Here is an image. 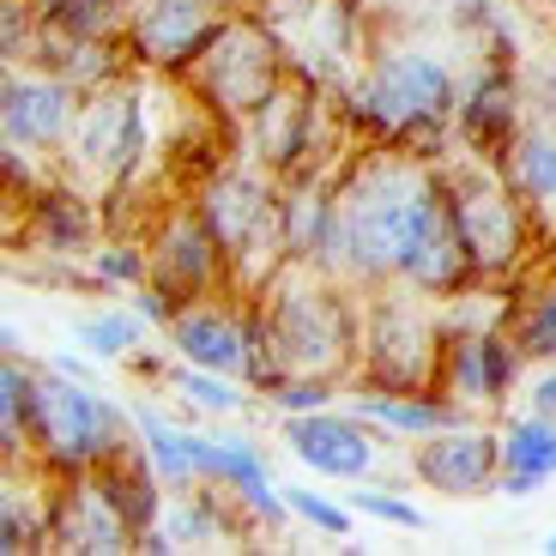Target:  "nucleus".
<instances>
[{"label": "nucleus", "instance_id": "28", "mask_svg": "<svg viewBox=\"0 0 556 556\" xmlns=\"http://www.w3.org/2000/svg\"><path fill=\"white\" fill-rule=\"evenodd\" d=\"M134 424H139V454L152 459V472L164 478L169 496L194 490L200 484V430L194 424H176L157 405H134Z\"/></svg>", "mask_w": 556, "mask_h": 556}, {"label": "nucleus", "instance_id": "8", "mask_svg": "<svg viewBox=\"0 0 556 556\" xmlns=\"http://www.w3.org/2000/svg\"><path fill=\"white\" fill-rule=\"evenodd\" d=\"M442 303L400 278L369 285L363 291V345H357V376L351 381H376V388H435L442 381Z\"/></svg>", "mask_w": 556, "mask_h": 556}, {"label": "nucleus", "instance_id": "11", "mask_svg": "<svg viewBox=\"0 0 556 556\" xmlns=\"http://www.w3.org/2000/svg\"><path fill=\"white\" fill-rule=\"evenodd\" d=\"M230 13L237 7H224V0H134V18L122 30L134 73L157 85H188V73L200 67V55L212 49Z\"/></svg>", "mask_w": 556, "mask_h": 556}, {"label": "nucleus", "instance_id": "5", "mask_svg": "<svg viewBox=\"0 0 556 556\" xmlns=\"http://www.w3.org/2000/svg\"><path fill=\"white\" fill-rule=\"evenodd\" d=\"M351 127L339 115V98L327 85H315L308 73H291L273 98L242 122V152L254 164H266L278 181L296 176H339L351 157Z\"/></svg>", "mask_w": 556, "mask_h": 556}, {"label": "nucleus", "instance_id": "10", "mask_svg": "<svg viewBox=\"0 0 556 556\" xmlns=\"http://www.w3.org/2000/svg\"><path fill=\"white\" fill-rule=\"evenodd\" d=\"M146 73H127V79L91 91L79 110V134L67 146V176L98 181L103 194L110 188H139L146 164H152V115H146Z\"/></svg>", "mask_w": 556, "mask_h": 556}, {"label": "nucleus", "instance_id": "4", "mask_svg": "<svg viewBox=\"0 0 556 556\" xmlns=\"http://www.w3.org/2000/svg\"><path fill=\"white\" fill-rule=\"evenodd\" d=\"M442 176H447V212H454V230L466 242V254H472L478 285H502L508 291L532 266L539 242H551V230L508 188L502 164H484V157L459 152L454 164H442Z\"/></svg>", "mask_w": 556, "mask_h": 556}, {"label": "nucleus", "instance_id": "17", "mask_svg": "<svg viewBox=\"0 0 556 556\" xmlns=\"http://www.w3.org/2000/svg\"><path fill=\"white\" fill-rule=\"evenodd\" d=\"M18 230H25V249L42 261H85L110 237V218H103V194H85L79 176H49L18 206Z\"/></svg>", "mask_w": 556, "mask_h": 556}, {"label": "nucleus", "instance_id": "38", "mask_svg": "<svg viewBox=\"0 0 556 556\" xmlns=\"http://www.w3.org/2000/svg\"><path fill=\"white\" fill-rule=\"evenodd\" d=\"M37 30H42L37 0H0V61H7V67H25L30 61Z\"/></svg>", "mask_w": 556, "mask_h": 556}, {"label": "nucleus", "instance_id": "25", "mask_svg": "<svg viewBox=\"0 0 556 556\" xmlns=\"http://www.w3.org/2000/svg\"><path fill=\"white\" fill-rule=\"evenodd\" d=\"M556 478V417L520 412L502 424V478L496 496H532Z\"/></svg>", "mask_w": 556, "mask_h": 556}, {"label": "nucleus", "instance_id": "19", "mask_svg": "<svg viewBox=\"0 0 556 556\" xmlns=\"http://www.w3.org/2000/svg\"><path fill=\"white\" fill-rule=\"evenodd\" d=\"M42 502H49V544H61V551H79V556L139 551V532L122 520V508L110 502L98 472L42 478Z\"/></svg>", "mask_w": 556, "mask_h": 556}, {"label": "nucleus", "instance_id": "27", "mask_svg": "<svg viewBox=\"0 0 556 556\" xmlns=\"http://www.w3.org/2000/svg\"><path fill=\"white\" fill-rule=\"evenodd\" d=\"M508 333L532 363H556V261H532L508 285Z\"/></svg>", "mask_w": 556, "mask_h": 556}, {"label": "nucleus", "instance_id": "30", "mask_svg": "<svg viewBox=\"0 0 556 556\" xmlns=\"http://www.w3.org/2000/svg\"><path fill=\"white\" fill-rule=\"evenodd\" d=\"M164 393L181 405L188 417H242L254 405V388L242 376H224V369H200V363H169Z\"/></svg>", "mask_w": 556, "mask_h": 556}, {"label": "nucleus", "instance_id": "2", "mask_svg": "<svg viewBox=\"0 0 556 556\" xmlns=\"http://www.w3.org/2000/svg\"><path fill=\"white\" fill-rule=\"evenodd\" d=\"M459 67L430 42H381L369 49L351 79L333 85L357 146H400L417 164H447L459 152L454 110H459Z\"/></svg>", "mask_w": 556, "mask_h": 556}, {"label": "nucleus", "instance_id": "24", "mask_svg": "<svg viewBox=\"0 0 556 556\" xmlns=\"http://www.w3.org/2000/svg\"><path fill=\"white\" fill-rule=\"evenodd\" d=\"M339 212V176H296L285 181V206H278V237H285V261L315 266L327 237H333Z\"/></svg>", "mask_w": 556, "mask_h": 556}, {"label": "nucleus", "instance_id": "32", "mask_svg": "<svg viewBox=\"0 0 556 556\" xmlns=\"http://www.w3.org/2000/svg\"><path fill=\"white\" fill-rule=\"evenodd\" d=\"M73 339H79L85 357L98 363H127L134 351H146V339H152V320L139 315L134 303L127 308H91V315H79V327H73Z\"/></svg>", "mask_w": 556, "mask_h": 556}, {"label": "nucleus", "instance_id": "45", "mask_svg": "<svg viewBox=\"0 0 556 556\" xmlns=\"http://www.w3.org/2000/svg\"><path fill=\"white\" fill-rule=\"evenodd\" d=\"M544 551H551V556H556V532H551V539H544Z\"/></svg>", "mask_w": 556, "mask_h": 556}, {"label": "nucleus", "instance_id": "33", "mask_svg": "<svg viewBox=\"0 0 556 556\" xmlns=\"http://www.w3.org/2000/svg\"><path fill=\"white\" fill-rule=\"evenodd\" d=\"M91 278H98V291L110 296H134L146 278H152V249H146V230H110L98 249L85 254Z\"/></svg>", "mask_w": 556, "mask_h": 556}, {"label": "nucleus", "instance_id": "20", "mask_svg": "<svg viewBox=\"0 0 556 556\" xmlns=\"http://www.w3.org/2000/svg\"><path fill=\"white\" fill-rule=\"evenodd\" d=\"M249 303L254 296H237V291L188 303L164 327L169 357L200 363V369H224V376H242V369H249Z\"/></svg>", "mask_w": 556, "mask_h": 556}, {"label": "nucleus", "instance_id": "9", "mask_svg": "<svg viewBox=\"0 0 556 556\" xmlns=\"http://www.w3.org/2000/svg\"><path fill=\"white\" fill-rule=\"evenodd\" d=\"M291 73H296V61L285 49V37L266 25V13L261 7H237L224 18V30L212 37V49L200 55V67L188 73V91L206 110H218L224 122L242 127Z\"/></svg>", "mask_w": 556, "mask_h": 556}, {"label": "nucleus", "instance_id": "6", "mask_svg": "<svg viewBox=\"0 0 556 556\" xmlns=\"http://www.w3.org/2000/svg\"><path fill=\"white\" fill-rule=\"evenodd\" d=\"M194 206L206 212V224L218 230V242L230 249V291L261 296L278 273H285V237H278V206H285V181L266 164H254L249 152L230 157L218 176L194 194Z\"/></svg>", "mask_w": 556, "mask_h": 556}, {"label": "nucleus", "instance_id": "16", "mask_svg": "<svg viewBox=\"0 0 556 556\" xmlns=\"http://www.w3.org/2000/svg\"><path fill=\"white\" fill-rule=\"evenodd\" d=\"M520 127H527V79L515 73V61H478L459 85V110H454L459 152L502 164V152L515 146Z\"/></svg>", "mask_w": 556, "mask_h": 556}, {"label": "nucleus", "instance_id": "35", "mask_svg": "<svg viewBox=\"0 0 556 556\" xmlns=\"http://www.w3.org/2000/svg\"><path fill=\"white\" fill-rule=\"evenodd\" d=\"M291 496V515L303 520L308 532H320V539H351V502H339V496H327V490H315V484H291L285 490Z\"/></svg>", "mask_w": 556, "mask_h": 556}, {"label": "nucleus", "instance_id": "12", "mask_svg": "<svg viewBox=\"0 0 556 556\" xmlns=\"http://www.w3.org/2000/svg\"><path fill=\"white\" fill-rule=\"evenodd\" d=\"M146 249H152V278L176 285L188 303L230 291V249L218 242V230L206 224V212L194 206V194H181L176 206L152 212Z\"/></svg>", "mask_w": 556, "mask_h": 556}, {"label": "nucleus", "instance_id": "39", "mask_svg": "<svg viewBox=\"0 0 556 556\" xmlns=\"http://www.w3.org/2000/svg\"><path fill=\"white\" fill-rule=\"evenodd\" d=\"M127 303H134V308H139V315L152 320L157 333H164L169 320H176V315H181V308H188V296H181V291H176V285H164V278H146V285H139V291H134V296H127Z\"/></svg>", "mask_w": 556, "mask_h": 556}, {"label": "nucleus", "instance_id": "1", "mask_svg": "<svg viewBox=\"0 0 556 556\" xmlns=\"http://www.w3.org/2000/svg\"><path fill=\"white\" fill-rule=\"evenodd\" d=\"M447 218V176L442 164H417L400 146H351L339 169V212L333 237L320 249V273L345 278L357 291L388 285L405 273L424 237Z\"/></svg>", "mask_w": 556, "mask_h": 556}, {"label": "nucleus", "instance_id": "41", "mask_svg": "<svg viewBox=\"0 0 556 556\" xmlns=\"http://www.w3.org/2000/svg\"><path fill=\"white\" fill-rule=\"evenodd\" d=\"M91 363H98V357H85V351H55V357H49V369H55V376H73V381H98V369H91Z\"/></svg>", "mask_w": 556, "mask_h": 556}, {"label": "nucleus", "instance_id": "29", "mask_svg": "<svg viewBox=\"0 0 556 556\" xmlns=\"http://www.w3.org/2000/svg\"><path fill=\"white\" fill-rule=\"evenodd\" d=\"M400 285H412V291L435 296V303H447V296H459V291H472V285H478L472 254H466V242H459V230H454V212H447V218L435 224L430 237H424V249L405 261Z\"/></svg>", "mask_w": 556, "mask_h": 556}, {"label": "nucleus", "instance_id": "14", "mask_svg": "<svg viewBox=\"0 0 556 556\" xmlns=\"http://www.w3.org/2000/svg\"><path fill=\"white\" fill-rule=\"evenodd\" d=\"M79 110L85 91H73L67 79L42 67H7V79H0V139L49 157V164L67 157L73 134H79Z\"/></svg>", "mask_w": 556, "mask_h": 556}, {"label": "nucleus", "instance_id": "40", "mask_svg": "<svg viewBox=\"0 0 556 556\" xmlns=\"http://www.w3.org/2000/svg\"><path fill=\"white\" fill-rule=\"evenodd\" d=\"M527 412L556 417V363H532V376H527Z\"/></svg>", "mask_w": 556, "mask_h": 556}, {"label": "nucleus", "instance_id": "13", "mask_svg": "<svg viewBox=\"0 0 556 556\" xmlns=\"http://www.w3.org/2000/svg\"><path fill=\"white\" fill-rule=\"evenodd\" d=\"M532 376V357L520 351V339L502 327H447V351H442V381L466 412H490V405L515 400Z\"/></svg>", "mask_w": 556, "mask_h": 556}, {"label": "nucleus", "instance_id": "37", "mask_svg": "<svg viewBox=\"0 0 556 556\" xmlns=\"http://www.w3.org/2000/svg\"><path fill=\"white\" fill-rule=\"evenodd\" d=\"M339 400H345V381H333V376H285L266 405L278 417H296V412H320V405H339Z\"/></svg>", "mask_w": 556, "mask_h": 556}, {"label": "nucleus", "instance_id": "7", "mask_svg": "<svg viewBox=\"0 0 556 556\" xmlns=\"http://www.w3.org/2000/svg\"><path fill=\"white\" fill-rule=\"evenodd\" d=\"M127 447H139V424L122 400H110L98 381H73L55 369L42 376V412L30 430V459L42 478L98 472Z\"/></svg>", "mask_w": 556, "mask_h": 556}, {"label": "nucleus", "instance_id": "26", "mask_svg": "<svg viewBox=\"0 0 556 556\" xmlns=\"http://www.w3.org/2000/svg\"><path fill=\"white\" fill-rule=\"evenodd\" d=\"M502 176H508V188L532 206V218L551 230V218H556V122L539 115V122L520 127L515 146L502 152Z\"/></svg>", "mask_w": 556, "mask_h": 556}, {"label": "nucleus", "instance_id": "22", "mask_svg": "<svg viewBox=\"0 0 556 556\" xmlns=\"http://www.w3.org/2000/svg\"><path fill=\"white\" fill-rule=\"evenodd\" d=\"M25 67L55 73V79H67L73 91H85V98H91V91H103V85L127 79V73H134V55H127L122 37H73V30L42 25L37 42H30Z\"/></svg>", "mask_w": 556, "mask_h": 556}, {"label": "nucleus", "instance_id": "34", "mask_svg": "<svg viewBox=\"0 0 556 556\" xmlns=\"http://www.w3.org/2000/svg\"><path fill=\"white\" fill-rule=\"evenodd\" d=\"M42 25L73 30V37H122L134 18V0H37Z\"/></svg>", "mask_w": 556, "mask_h": 556}, {"label": "nucleus", "instance_id": "42", "mask_svg": "<svg viewBox=\"0 0 556 556\" xmlns=\"http://www.w3.org/2000/svg\"><path fill=\"white\" fill-rule=\"evenodd\" d=\"M532 98H539L544 122H556V67H544L539 79H532Z\"/></svg>", "mask_w": 556, "mask_h": 556}, {"label": "nucleus", "instance_id": "23", "mask_svg": "<svg viewBox=\"0 0 556 556\" xmlns=\"http://www.w3.org/2000/svg\"><path fill=\"white\" fill-rule=\"evenodd\" d=\"M164 527H169V539H176V551H218V544L254 539L242 502L230 496V490L206 484V478H200L194 490H176V496H169Z\"/></svg>", "mask_w": 556, "mask_h": 556}, {"label": "nucleus", "instance_id": "21", "mask_svg": "<svg viewBox=\"0 0 556 556\" xmlns=\"http://www.w3.org/2000/svg\"><path fill=\"white\" fill-rule=\"evenodd\" d=\"M345 405L363 424H376L381 435H400V442H424V435L472 417L447 388H376V381H345Z\"/></svg>", "mask_w": 556, "mask_h": 556}, {"label": "nucleus", "instance_id": "43", "mask_svg": "<svg viewBox=\"0 0 556 556\" xmlns=\"http://www.w3.org/2000/svg\"><path fill=\"white\" fill-rule=\"evenodd\" d=\"M369 7H376V13H388V7H405V0H369Z\"/></svg>", "mask_w": 556, "mask_h": 556}, {"label": "nucleus", "instance_id": "36", "mask_svg": "<svg viewBox=\"0 0 556 556\" xmlns=\"http://www.w3.org/2000/svg\"><path fill=\"white\" fill-rule=\"evenodd\" d=\"M345 502L357 508V515L381 520V527H400V532H424V527H430V515H424L417 502H405L400 490H369V478H363V484H351Z\"/></svg>", "mask_w": 556, "mask_h": 556}, {"label": "nucleus", "instance_id": "15", "mask_svg": "<svg viewBox=\"0 0 556 556\" xmlns=\"http://www.w3.org/2000/svg\"><path fill=\"white\" fill-rule=\"evenodd\" d=\"M278 435H285L296 466H308L315 478H333V484H363L381 466V430L363 424L357 412H327L320 405V412L278 417Z\"/></svg>", "mask_w": 556, "mask_h": 556}, {"label": "nucleus", "instance_id": "18", "mask_svg": "<svg viewBox=\"0 0 556 556\" xmlns=\"http://www.w3.org/2000/svg\"><path fill=\"white\" fill-rule=\"evenodd\" d=\"M412 478L435 496L472 502V496H496L502 478V435L484 430V424H447V430L424 435L412 447Z\"/></svg>", "mask_w": 556, "mask_h": 556}, {"label": "nucleus", "instance_id": "31", "mask_svg": "<svg viewBox=\"0 0 556 556\" xmlns=\"http://www.w3.org/2000/svg\"><path fill=\"white\" fill-rule=\"evenodd\" d=\"M0 551L25 556L49 551V502H42V472H7V496H0Z\"/></svg>", "mask_w": 556, "mask_h": 556}, {"label": "nucleus", "instance_id": "3", "mask_svg": "<svg viewBox=\"0 0 556 556\" xmlns=\"http://www.w3.org/2000/svg\"><path fill=\"white\" fill-rule=\"evenodd\" d=\"M266 333L291 376H357V345H363V291L345 278H327L320 266H285L261 296Z\"/></svg>", "mask_w": 556, "mask_h": 556}, {"label": "nucleus", "instance_id": "44", "mask_svg": "<svg viewBox=\"0 0 556 556\" xmlns=\"http://www.w3.org/2000/svg\"><path fill=\"white\" fill-rule=\"evenodd\" d=\"M224 7H261V0H224Z\"/></svg>", "mask_w": 556, "mask_h": 556}]
</instances>
